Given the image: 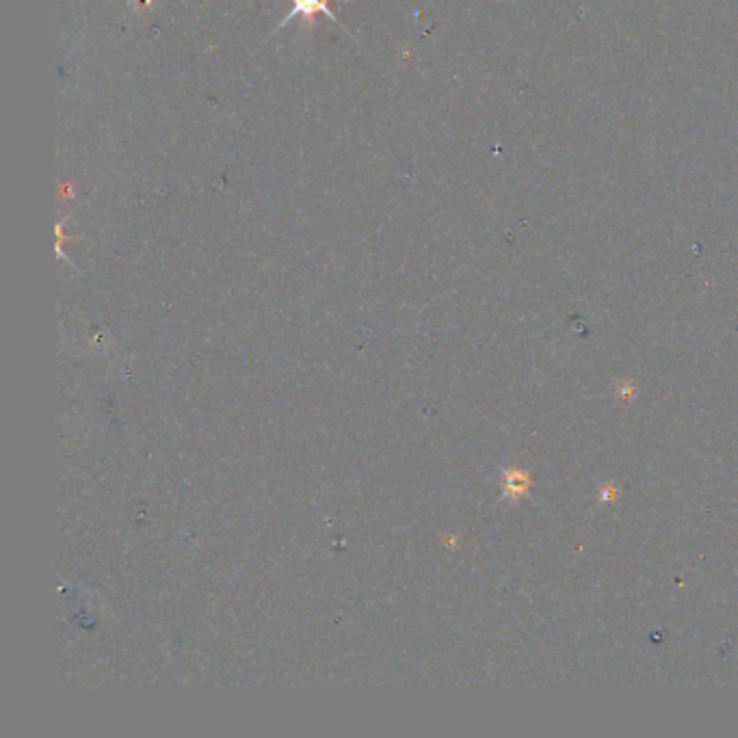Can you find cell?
Returning a JSON list of instances; mask_svg holds the SVG:
<instances>
[{"instance_id": "6da1fadb", "label": "cell", "mask_w": 738, "mask_h": 738, "mask_svg": "<svg viewBox=\"0 0 738 738\" xmlns=\"http://www.w3.org/2000/svg\"><path fill=\"white\" fill-rule=\"evenodd\" d=\"M316 13H323L325 18L334 20L336 24H340L338 15L332 11V7H329V0H293V9L290 13L286 15V20L279 24V27H284V24H288L295 15H303V18H314Z\"/></svg>"}]
</instances>
